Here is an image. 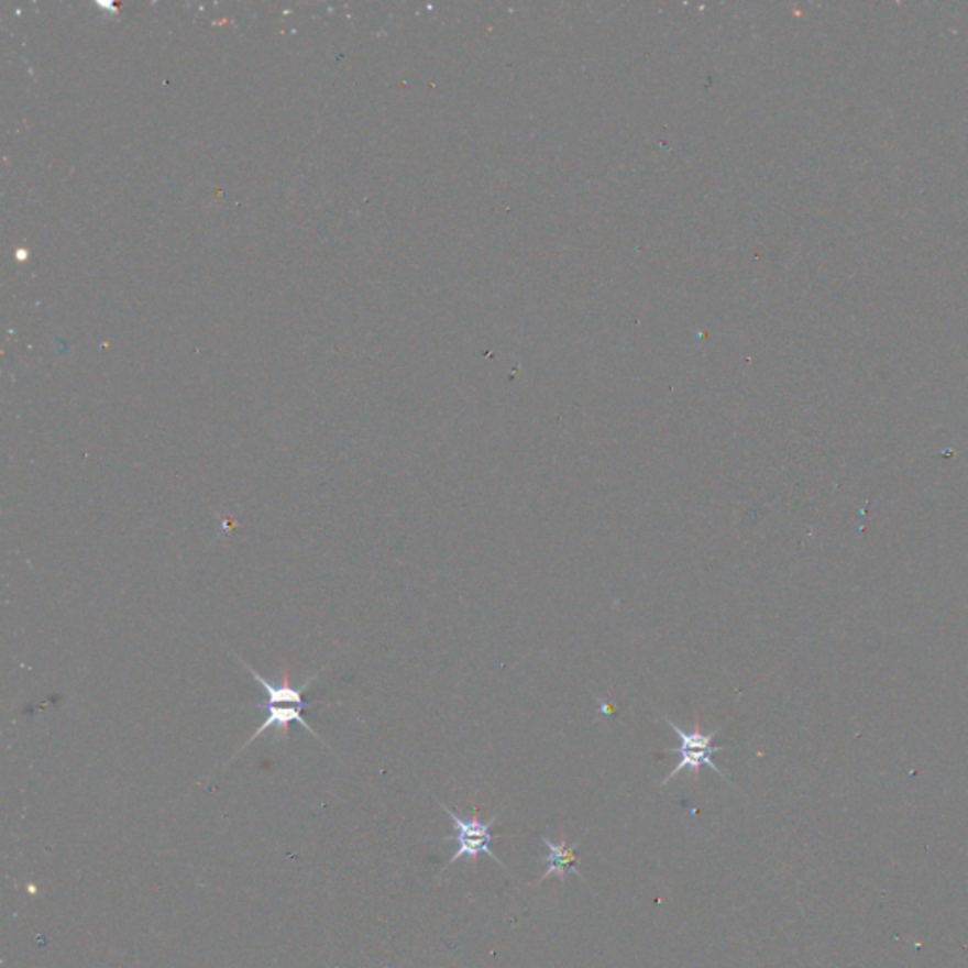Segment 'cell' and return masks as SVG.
<instances>
[{
  "label": "cell",
  "mask_w": 968,
  "mask_h": 968,
  "mask_svg": "<svg viewBox=\"0 0 968 968\" xmlns=\"http://www.w3.org/2000/svg\"><path fill=\"white\" fill-rule=\"evenodd\" d=\"M664 721L666 725L670 726L673 733L680 736L681 759L680 765L673 768L672 772L666 776V780H662V783H660V785L664 787L666 783H670V781H672L673 778L678 776V773L683 772V770H691V772H693L694 780H698L700 770H702V767L712 768L713 772L719 773L723 780L728 781V778H726V773L723 772V770H721V768L717 767V765H715L712 759L713 754H717V751H723V749H726V747H715L712 744L713 738H715V736L719 734L721 726L719 728H715V730H712V733H704V730L700 728V721L694 719L693 730H691V733H686V730H683L680 725H675V723H673L670 717H666V715Z\"/></svg>",
  "instance_id": "2"
},
{
  "label": "cell",
  "mask_w": 968,
  "mask_h": 968,
  "mask_svg": "<svg viewBox=\"0 0 968 968\" xmlns=\"http://www.w3.org/2000/svg\"><path fill=\"white\" fill-rule=\"evenodd\" d=\"M544 846L549 849V855L544 857L543 862L547 865L543 878H539V883L551 878V876H560V880H564V876L575 875L579 880H583V876L578 870V859H575V846H570L565 838L560 842H552L541 836Z\"/></svg>",
  "instance_id": "4"
},
{
  "label": "cell",
  "mask_w": 968,
  "mask_h": 968,
  "mask_svg": "<svg viewBox=\"0 0 968 968\" xmlns=\"http://www.w3.org/2000/svg\"><path fill=\"white\" fill-rule=\"evenodd\" d=\"M307 706H294V704H271V702H265L263 704V710H265V719H263L262 726H257L256 733L250 736L249 740L242 744L241 749H237V754L228 760L235 759L237 755L241 754L242 749H246L250 744H254L257 738H262L263 734L267 733V730H276L275 740H288L289 726L292 723H297V725H301L305 730H309L310 736L312 738H317L320 744L326 746V741L318 736L315 730H312V726L305 721V715H302V710ZM328 747V746H326Z\"/></svg>",
  "instance_id": "3"
},
{
  "label": "cell",
  "mask_w": 968,
  "mask_h": 968,
  "mask_svg": "<svg viewBox=\"0 0 968 968\" xmlns=\"http://www.w3.org/2000/svg\"><path fill=\"white\" fill-rule=\"evenodd\" d=\"M438 804L443 807L444 814L451 817L454 828H457L452 836L444 838V840L457 842V854L452 855L451 861L447 862L444 868L451 867V865L460 861V859L473 861L479 855H488V857L494 859V862H498L499 867L509 870V868L505 867L504 862L499 861L498 855L492 851V842L498 838L496 834H492V827L498 821V815H494L488 821H481L479 820L477 810H473L471 820H464L462 815L457 814L452 807L447 806L443 802L438 801Z\"/></svg>",
  "instance_id": "1"
}]
</instances>
